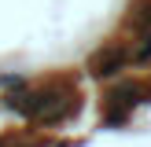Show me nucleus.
I'll list each match as a JSON object with an SVG mask.
<instances>
[{
  "instance_id": "nucleus-1",
  "label": "nucleus",
  "mask_w": 151,
  "mask_h": 147,
  "mask_svg": "<svg viewBox=\"0 0 151 147\" xmlns=\"http://www.w3.org/2000/svg\"><path fill=\"white\" fill-rule=\"evenodd\" d=\"M122 63H125V51L122 48H107V51H100V55L92 59V74H118L122 70Z\"/></svg>"
}]
</instances>
